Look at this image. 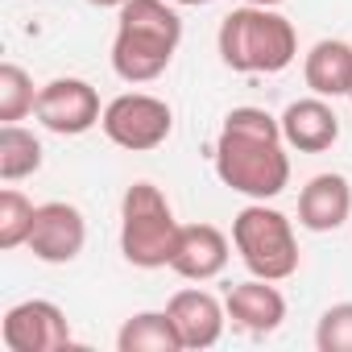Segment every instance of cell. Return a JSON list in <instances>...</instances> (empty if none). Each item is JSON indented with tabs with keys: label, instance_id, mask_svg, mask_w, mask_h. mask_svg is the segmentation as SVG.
<instances>
[{
	"label": "cell",
	"instance_id": "cell-24",
	"mask_svg": "<svg viewBox=\"0 0 352 352\" xmlns=\"http://www.w3.org/2000/svg\"><path fill=\"white\" fill-rule=\"evenodd\" d=\"M348 100H352V91H348Z\"/></svg>",
	"mask_w": 352,
	"mask_h": 352
},
{
	"label": "cell",
	"instance_id": "cell-4",
	"mask_svg": "<svg viewBox=\"0 0 352 352\" xmlns=\"http://www.w3.org/2000/svg\"><path fill=\"white\" fill-rule=\"evenodd\" d=\"M179 220L153 183H133L120 199V253L137 270H162L179 245Z\"/></svg>",
	"mask_w": 352,
	"mask_h": 352
},
{
	"label": "cell",
	"instance_id": "cell-16",
	"mask_svg": "<svg viewBox=\"0 0 352 352\" xmlns=\"http://www.w3.org/2000/svg\"><path fill=\"white\" fill-rule=\"evenodd\" d=\"M116 348L120 352H183V340L170 311H141L124 319V327L116 331Z\"/></svg>",
	"mask_w": 352,
	"mask_h": 352
},
{
	"label": "cell",
	"instance_id": "cell-22",
	"mask_svg": "<svg viewBox=\"0 0 352 352\" xmlns=\"http://www.w3.org/2000/svg\"><path fill=\"white\" fill-rule=\"evenodd\" d=\"M245 5H261V9H278V5H286V0H245Z\"/></svg>",
	"mask_w": 352,
	"mask_h": 352
},
{
	"label": "cell",
	"instance_id": "cell-20",
	"mask_svg": "<svg viewBox=\"0 0 352 352\" xmlns=\"http://www.w3.org/2000/svg\"><path fill=\"white\" fill-rule=\"evenodd\" d=\"M315 348L319 352H352V302H336L319 315Z\"/></svg>",
	"mask_w": 352,
	"mask_h": 352
},
{
	"label": "cell",
	"instance_id": "cell-7",
	"mask_svg": "<svg viewBox=\"0 0 352 352\" xmlns=\"http://www.w3.org/2000/svg\"><path fill=\"white\" fill-rule=\"evenodd\" d=\"M34 116L58 137H79V133H87V129H96L104 120L96 87L87 79H71V75L67 79H50L46 87H38Z\"/></svg>",
	"mask_w": 352,
	"mask_h": 352
},
{
	"label": "cell",
	"instance_id": "cell-9",
	"mask_svg": "<svg viewBox=\"0 0 352 352\" xmlns=\"http://www.w3.org/2000/svg\"><path fill=\"white\" fill-rule=\"evenodd\" d=\"M30 253L46 265H67L83 253L87 245V220L75 204H38V216H34V228H30Z\"/></svg>",
	"mask_w": 352,
	"mask_h": 352
},
{
	"label": "cell",
	"instance_id": "cell-5",
	"mask_svg": "<svg viewBox=\"0 0 352 352\" xmlns=\"http://www.w3.org/2000/svg\"><path fill=\"white\" fill-rule=\"evenodd\" d=\"M232 245H236V253H241V261L253 278L286 282L298 270V241H294L290 220L282 212L265 208L261 199L249 204L232 220Z\"/></svg>",
	"mask_w": 352,
	"mask_h": 352
},
{
	"label": "cell",
	"instance_id": "cell-11",
	"mask_svg": "<svg viewBox=\"0 0 352 352\" xmlns=\"http://www.w3.org/2000/svg\"><path fill=\"white\" fill-rule=\"evenodd\" d=\"M228 265V241L220 228L212 224H183L179 228V245H174L170 270L187 278V282H212L220 278Z\"/></svg>",
	"mask_w": 352,
	"mask_h": 352
},
{
	"label": "cell",
	"instance_id": "cell-6",
	"mask_svg": "<svg viewBox=\"0 0 352 352\" xmlns=\"http://www.w3.org/2000/svg\"><path fill=\"white\" fill-rule=\"evenodd\" d=\"M104 137L129 153H145V149H157L170 129H174V112L166 100L157 96H141V91H129V96H116L108 108H104V120H100Z\"/></svg>",
	"mask_w": 352,
	"mask_h": 352
},
{
	"label": "cell",
	"instance_id": "cell-8",
	"mask_svg": "<svg viewBox=\"0 0 352 352\" xmlns=\"http://www.w3.org/2000/svg\"><path fill=\"white\" fill-rule=\"evenodd\" d=\"M0 336H5L9 352H54V348H67L75 340L63 307H54L46 298H30V302L9 307Z\"/></svg>",
	"mask_w": 352,
	"mask_h": 352
},
{
	"label": "cell",
	"instance_id": "cell-19",
	"mask_svg": "<svg viewBox=\"0 0 352 352\" xmlns=\"http://www.w3.org/2000/svg\"><path fill=\"white\" fill-rule=\"evenodd\" d=\"M38 208L21 195V191H0V249H21L30 241Z\"/></svg>",
	"mask_w": 352,
	"mask_h": 352
},
{
	"label": "cell",
	"instance_id": "cell-17",
	"mask_svg": "<svg viewBox=\"0 0 352 352\" xmlns=\"http://www.w3.org/2000/svg\"><path fill=\"white\" fill-rule=\"evenodd\" d=\"M42 170V141L21 124H0V179L21 183Z\"/></svg>",
	"mask_w": 352,
	"mask_h": 352
},
{
	"label": "cell",
	"instance_id": "cell-12",
	"mask_svg": "<svg viewBox=\"0 0 352 352\" xmlns=\"http://www.w3.org/2000/svg\"><path fill=\"white\" fill-rule=\"evenodd\" d=\"M282 137L290 149L298 153H323L340 141V116L331 112V104L323 96H311V100H294L282 116Z\"/></svg>",
	"mask_w": 352,
	"mask_h": 352
},
{
	"label": "cell",
	"instance_id": "cell-21",
	"mask_svg": "<svg viewBox=\"0 0 352 352\" xmlns=\"http://www.w3.org/2000/svg\"><path fill=\"white\" fill-rule=\"evenodd\" d=\"M87 5H96V9H124L129 0H87Z\"/></svg>",
	"mask_w": 352,
	"mask_h": 352
},
{
	"label": "cell",
	"instance_id": "cell-3",
	"mask_svg": "<svg viewBox=\"0 0 352 352\" xmlns=\"http://www.w3.org/2000/svg\"><path fill=\"white\" fill-rule=\"evenodd\" d=\"M220 58L224 67L241 71V75H278L294 63L298 54V38L294 25L261 5H245L232 9L220 21Z\"/></svg>",
	"mask_w": 352,
	"mask_h": 352
},
{
	"label": "cell",
	"instance_id": "cell-13",
	"mask_svg": "<svg viewBox=\"0 0 352 352\" xmlns=\"http://www.w3.org/2000/svg\"><path fill=\"white\" fill-rule=\"evenodd\" d=\"M224 307H228V319L241 331H253V336H270L286 319V298L265 278H249V282L232 286L228 298H224Z\"/></svg>",
	"mask_w": 352,
	"mask_h": 352
},
{
	"label": "cell",
	"instance_id": "cell-14",
	"mask_svg": "<svg viewBox=\"0 0 352 352\" xmlns=\"http://www.w3.org/2000/svg\"><path fill=\"white\" fill-rule=\"evenodd\" d=\"M352 216V187L344 174H315L298 195V224L311 232H336Z\"/></svg>",
	"mask_w": 352,
	"mask_h": 352
},
{
	"label": "cell",
	"instance_id": "cell-18",
	"mask_svg": "<svg viewBox=\"0 0 352 352\" xmlns=\"http://www.w3.org/2000/svg\"><path fill=\"white\" fill-rule=\"evenodd\" d=\"M34 108H38L34 79H30L17 63H5V67H0V120H5V124H17V120H25Z\"/></svg>",
	"mask_w": 352,
	"mask_h": 352
},
{
	"label": "cell",
	"instance_id": "cell-23",
	"mask_svg": "<svg viewBox=\"0 0 352 352\" xmlns=\"http://www.w3.org/2000/svg\"><path fill=\"white\" fill-rule=\"evenodd\" d=\"M174 5H212V0H174Z\"/></svg>",
	"mask_w": 352,
	"mask_h": 352
},
{
	"label": "cell",
	"instance_id": "cell-2",
	"mask_svg": "<svg viewBox=\"0 0 352 352\" xmlns=\"http://www.w3.org/2000/svg\"><path fill=\"white\" fill-rule=\"evenodd\" d=\"M179 42H183V17L166 0H129L116 17L112 71L124 83H149L170 67Z\"/></svg>",
	"mask_w": 352,
	"mask_h": 352
},
{
	"label": "cell",
	"instance_id": "cell-10",
	"mask_svg": "<svg viewBox=\"0 0 352 352\" xmlns=\"http://www.w3.org/2000/svg\"><path fill=\"white\" fill-rule=\"evenodd\" d=\"M166 311H170L174 327H179L183 348L199 352V348L220 344V336H224V319H228V307H224L216 294H208V290H179V294L166 302Z\"/></svg>",
	"mask_w": 352,
	"mask_h": 352
},
{
	"label": "cell",
	"instance_id": "cell-15",
	"mask_svg": "<svg viewBox=\"0 0 352 352\" xmlns=\"http://www.w3.org/2000/svg\"><path fill=\"white\" fill-rule=\"evenodd\" d=\"M302 79L315 96H348L352 91V46L340 38H323L311 46L307 63H302Z\"/></svg>",
	"mask_w": 352,
	"mask_h": 352
},
{
	"label": "cell",
	"instance_id": "cell-1",
	"mask_svg": "<svg viewBox=\"0 0 352 352\" xmlns=\"http://www.w3.org/2000/svg\"><path fill=\"white\" fill-rule=\"evenodd\" d=\"M220 183L249 199H274L290 183V157L282 124L265 108H232L216 141Z\"/></svg>",
	"mask_w": 352,
	"mask_h": 352
}]
</instances>
